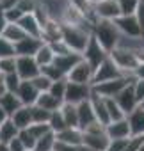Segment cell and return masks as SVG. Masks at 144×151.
<instances>
[{
	"mask_svg": "<svg viewBox=\"0 0 144 151\" xmlns=\"http://www.w3.org/2000/svg\"><path fill=\"white\" fill-rule=\"evenodd\" d=\"M91 34L94 36V39L100 43V46L107 53H110L114 48H117L119 39H121V34H119L117 27L114 25V22H107V20H98L93 25Z\"/></svg>",
	"mask_w": 144,
	"mask_h": 151,
	"instance_id": "1",
	"label": "cell"
},
{
	"mask_svg": "<svg viewBox=\"0 0 144 151\" xmlns=\"http://www.w3.org/2000/svg\"><path fill=\"white\" fill-rule=\"evenodd\" d=\"M89 37H91V30H87V29L62 25V41L69 46L71 52L82 55V52L86 50V46L89 43Z\"/></svg>",
	"mask_w": 144,
	"mask_h": 151,
	"instance_id": "2",
	"label": "cell"
},
{
	"mask_svg": "<svg viewBox=\"0 0 144 151\" xmlns=\"http://www.w3.org/2000/svg\"><path fill=\"white\" fill-rule=\"evenodd\" d=\"M109 57L112 59V62L117 66V69L123 73V75H126V77H133V69L140 64V60L137 59V55L133 53V52H130V50H126V48H114L110 53H109Z\"/></svg>",
	"mask_w": 144,
	"mask_h": 151,
	"instance_id": "3",
	"label": "cell"
},
{
	"mask_svg": "<svg viewBox=\"0 0 144 151\" xmlns=\"http://www.w3.org/2000/svg\"><path fill=\"white\" fill-rule=\"evenodd\" d=\"M133 80H135L133 77H121V78H116V80H109V82L93 86V93H96V94L102 96V98H116V96H117L128 84H132Z\"/></svg>",
	"mask_w": 144,
	"mask_h": 151,
	"instance_id": "4",
	"label": "cell"
},
{
	"mask_svg": "<svg viewBox=\"0 0 144 151\" xmlns=\"http://www.w3.org/2000/svg\"><path fill=\"white\" fill-rule=\"evenodd\" d=\"M121 77H126V75H123V73L117 69V66L112 62V59L107 57V59L96 68V71H94V75H93V84H91V87H93V86H98V84H103V82H109V80L121 78Z\"/></svg>",
	"mask_w": 144,
	"mask_h": 151,
	"instance_id": "5",
	"label": "cell"
},
{
	"mask_svg": "<svg viewBox=\"0 0 144 151\" xmlns=\"http://www.w3.org/2000/svg\"><path fill=\"white\" fill-rule=\"evenodd\" d=\"M109 57V53L100 46V43L94 39V36L91 34V37H89V43H87V46H86V50L82 52V59L93 68V71H96V68L105 60Z\"/></svg>",
	"mask_w": 144,
	"mask_h": 151,
	"instance_id": "6",
	"label": "cell"
},
{
	"mask_svg": "<svg viewBox=\"0 0 144 151\" xmlns=\"http://www.w3.org/2000/svg\"><path fill=\"white\" fill-rule=\"evenodd\" d=\"M93 87L91 86H82V84H73L68 82L66 86V94H64V103H71V105H78L82 101H87L91 98Z\"/></svg>",
	"mask_w": 144,
	"mask_h": 151,
	"instance_id": "7",
	"label": "cell"
},
{
	"mask_svg": "<svg viewBox=\"0 0 144 151\" xmlns=\"http://www.w3.org/2000/svg\"><path fill=\"white\" fill-rule=\"evenodd\" d=\"M41 73L34 57H16V75L20 80H34Z\"/></svg>",
	"mask_w": 144,
	"mask_h": 151,
	"instance_id": "8",
	"label": "cell"
},
{
	"mask_svg": "<svg viewBox=\"0 0 144 151\" xmlns=\"http://www.w3.org/2000/svg\"><path fill=\"white\" fill-rule=\"evenodd\" d=\"M93 75H94V71H93V68L82 59L73 69H71L69 73H68V82H73V84H82V86H91L93 84Z\"/></svg>",
	"mask_w": 144,
	"mask_h": 151,
	"instance_id": "9",
	"label": "cell"
},
{
	"mask_svg": "<svg viewBox=\"0 0 144 151\" xmlns=\"http://www.w3.org/2000/svg\"><path fill=\"white\" fill-rule=\"evenodd\" d=\"M94 14L98 20H107V22H114L116 18L121 16L117 0H102L98 4H93Z\"/></svg>",
	"mask_w": 144,
	"mask_h": 151,
	"instance_id": "10",
	"label": "cell"
},
{
	"mask_svg": "<svg viewBox=\"0 0 144 151\" xmlns=\"http://www.w3.org/2000/svg\"><path fill=\"white\" fill-rule=\"evenodd\" d=\"M114 25L117 27L119 34L123 37H142L140 34V27H139V22L135 18V14L132 16H119L114 20Z\"/></svg>",
	"mask_w": 144,
	"mask_h": 151,
	"instance_id": "11",
	"label": "cell"
},
{
	"mask_svg": "<svg viewBox=\"0 0 144 151\" xmlns=\"http://www.w3.org/2000/svg\"><path fill=\"white\" fill-rule=\"evenodd\" d=\"M116 103H117V107L123 110V114L125 116H128L130 112H133L137 107H139V103H137V100H135V94H133V87H132V84H128L116 98H112Z\"/></svg>",
	"mask_w": 144,
	"mask_h": 151,
	"instance_id": "12",
	"label": "cell"
},
{
	"mask_svg": "<svg viewBox=\"0 0 144 151\" xmlns=\"http://www.w3.org/2000/svg\"><path fill=\"white\" fill-rule=\"evenodd\" d=\"M41 45H43V41L39 37L27 36L14 45V53H16V57H34L37 53V50L41 48Z\"/></svg>",
	"mask_w": 144,
	"mask_h": 151,
	"instance_id": "13",
	"label": "cell"
},
{
	"mask_svg": "<svg viewBox=\"0 0 144 151\" xmlns=\"http://www.w3.org/2000/svg\"><path fill=\"white\" fill-rule=\"evenodd\" d=\"M14 94L18 96V100L22 101L23 107H32V105H36V100H37V96H39L37 89L32 86L30 80H22V84H20V87L16 89Z\"/></svg>",
	"mask_w": 144,
	"mask_h": 151,
	"instance_id": "14",
	"label": "cell"
},
{
	"mask_svg": "<svg viewBox=\"0 0 144 151\" xmlns=\"http://www.w3.org/2000/svg\"><path fill=\"white\" fill-rule=\"evenodd\" d=\"M80 60H82V55L80 53L71 52V53H66V55H57L53 59V66L57 69H60V73L64 75V77H68V73L73 69Z\"/></svg>",
	"mask_w": 144,
	"mask_h": 151,
	"instance_id": "15",
	"label": "cell"
},
{
	"mask_svg": "<svg viewBox=\"0 0 144 151\" xmlns=\"http://www.w3.org/2000/svg\"><path fill=\"white\" fill-rule=\"evenodd\" d=\"M60 39H62V25L55 20H48L41 29V41L46 45H52Z\"/></svg>",
	"mask_w": 144,
	"mask_h": 151,
	"instance_id": "16",
	"label": "cell"
},
{
	"mask_svg": "<svg viewBox=\"0 0 144 151\" xmlns=\"http://www.w3.org/2000/svg\"><path fill=\"white\" fill-rule=\"evenodd\" d=\"M128 126H130V135L132 137H144V109L137 107L133 112L126 116Z\"/></svg>",
	"mask_w": 144,
	"mask_h": 151,
	"instance_id": "17",
	"label": "cell"
},
{
	"mask_svg": "<svg viewBox=\"0 0 144 151\" xmlns=\"http://www.w3.org/2000/svg\"><path fill=\"white\" fill-rule=\"evenodd\" d=\"M105 135L114 140V139H130V126H128V121L126 117L121 119V121H114V123H109L105 126Z\"/></svg>",
	"mask_w": 144,
	"mask_h": 151,
	"instance_id": "18",
	"label": "cell"
},
{
	"mask_svg": "<svg viewBox=\"0 0 144 151\" xmlns=\"http://www.w3.org/2000/svg\"><path fill=\"white\" fill-rule=\"evenodd\" d=\"M77 112H78V128H80L82 132H84L91 123L96 121V116H94V110H93L89 100L78 103V105H77Z\"/></svg>",
	"mask_w": 144,
	"mask_h": 151,
	"instance_id": "19",
	"label": "cell"
},
{
	"mask_svg": "<svg viewBox=\"0 0 144 151\" xmlns=\"http://www.w3.org/2000/svg\"><path fill=\"white\" fill-rule=\"evenodd\" d=\"M55 139L64 144H73V146H82L84 140V132L80 128H64L62 132L55 133Z\"/></svg>",
	"mask_w": 144,
	"mask_h": 151,
	"instance_id": "20",
	"label": "cell"
},
{
	"mask_svg": "<svg viewBox=\"0 0 144 151\" xmlns=\"http://www.w3.org/2000/svg\"><path fill=\"white\" fill-rule=\"evenodd\" d=\"M18 25L22 27V30H23L27 36H30V37H39V39H41V25H39L37 18H36L32 13H30V14H23L22 20L18 22Z\"/></svg>",
	"mask_w": 144,
	"mask_h": 151,
	"instance_id": "21",
	"label": "cell"
},
{
	"mask_svg": "<svg viewBox=\"0 0 144 151\" xmlns=\"http://www.w3.org/2000/svg\"><path fill=\"white\" fill-rule=\"evenodd\" d=\"M89 103H91V107H93V110H94L96 121L107 126V124H109V114H107V107H105V98L98 96L96 93H91Z\"/></svg>",
	"mask_w": 144,
	"mask_h": 151,
	"instance_id": "22",
	"label": "cell"
},
{
	"mask_svg": "<svg viewBox=\"0 0 144 151\" xmlns=\"http://www.w3.org/2000/svg\"><path fill=\"white\" fill-rule=\"evenodd\" d=\"M109 142H110V139H109L105 133H102V135H89V133H84V140H82V144H84L86 147H89L91 151H105L107 146H109Z\"/></svg>",
	"mask_w": 144,
	"mask_h": 151,
	"instance_id": "23",
	"label": "cell"
},
{
	"mask_svg": "<svg viewBox=\"0 0 144 151\" xmlns=\"http://www.w3.org/2000/svg\"><path fill=\"white\" fill-rule=\"evenodd\" d=\"M13 124L18 128V130H27L30 124H32V114H30V107H22L18 109L11 117Z\"/></svg>",
	"mask_w": 144,
	"mask_h": 151,
	"instance_id": "24",
	"label": "cell"
},
{
	"mask_svg": "<svg viewBox=\"0 0 144 151\" xmlns=\"http://www.w3.org/2000/svg\"><path fill=\"white\" fill-rule=\"evenodd\" d=\"M59 110H60V114H62V119H64V123H66V128H78V112H77V105L62 103Z\"/></svg>",
	"mask_w": 144,
	"mask_h": 151,
	"instance_id": "25",
	"label": "cell"
},
{
	"mask_svg": "<svg viewBox=\"0 0 144 151\" xmlns=\"http://www.w3.org/2000/svg\"><path fill=\"white\" fill-rule=\"evenodd\" d=\"M0 107L4 109V112L7 114V117H11L18 109H22L23 105H22V101L18 100V96L14 94V93H6V94H2L0 96Z\"/></svg>",
	"mask_w": 144,
	"mask_h": 151,
	"instance_id": "26",
	"label": "cell"
},
{
	"mask_svg": "<svg viewBox=\"0 0 144 151\" xmlns=\"http://www.w3.org/2000/svg\"><path fill=\"white\" fill-rule=\"evenodd\" d=\"M20 130L13 124L11 119H6L4 123H0V144H9L18 137Z\"/></svg>",
	"mask_w": 144,
	"mask_h": 151,
	"instance_id": "27",
	"label": "cell"
},
{
	"mask_svg": "<svg viewBox=\"0 0 144 151\" xmlns=\"http://www.w3.org/2000/svg\"><path fill=\"white\" fill-rule=\"evenodd\" d=\"M60 105H62V103L57 101L50 93H41V94L37 96V100H36V107H39V109H43V110H48V112L59 110Z\"/></svg>",
	"mask_w": 144,
	"mask_h": 151,
	"instance_id": "28",
	"label": "cell"
},
{
	"mask_svg": "<svg viewBox=\"0 0 144 151\" xmlns=\"http://www.w3.org/2000/svg\"><path fill=\"white\" fill-rule=\"evenodd\" d=\"M2 37L7 39L9 43L16 45L18 41H22L23 37H27V34L22 30V27H20L18 23H7V27H6L4 32H2Z\"/></svg>",
	"mask_w": 144,
	"mask_h": 151,
	"instance_id": "29",
	"label": "cell"
},
{
	"mask_svg": "<svg viewBox=\"0 0 144 151\" xmlns=\"http://www.w3.org/2000/svg\"><path fill=\"white\" fill-rule=\"evenodd\" d=\"M34 59H36V62H37V66H39V68H43V66H50V64H53V59H55V53L52 52V48H50V45H46V43H43V45H41V48L37 50V53L34 55Z\"/></svg>",
	"mask_w": 144,
	"mask_h": 151,
	"instance_id": "30",
	"label": "cell"
},
{
	"mask_svg": "<svg viewBox=\"0 0 144 151\" xmlns=\"http://www.w3.org/2000/svg\"><path fill=\"white\" fill-rule=\"evenodd\" d=\"M55 133L53 132H48L45 133L41 139L36 140V146H34V151H53V146H55Z\"/></svg>",
	"mask_w": 144,
	"mask_h": 151,
	"instance_id": "31",
	"label": "cell"
},
{
	"mask_svg": "<svg viewBox=\"0 0 144 151\" xmlns=\"http://www.w3.org/2000/svg\"><path fill=\"white\" fill-rule=\"evenodd\" d=\"M105 107H107V114H109V123L121 121V119L126 117V116L123 114V110L117 107V103H116L112 98H105Z\"/></svg>",
	"mask_w": 144,
	"mask_h": 151,
	"instance_id": "32",
	"label": "cell"
},
{
	"mask_svg": "<svg viewBox=\"0 0 144 151\" xmlns=\"http://www.w3.org/2000/svg\"><path fill=\"white\" fill-rule=\"evenodd\" d=\"M66 86H68V78H62V80H57V82H52V86H50V94L57 100V101H60V103H64V94H66Z\"/></svg>",
	"mask_w": 144,
	"mask_h": 151,
	"instance_id": "33",
	"label": "cell"
},
{
	"mask_svg": "<svg viewBox=\"0 0 144 151\" xmlns=\"http://www.w3.org/2000/svg\"><path fill=\"white\" fill-rule=\"evenodd\" d=\"M139 4H140L139 0H117V6H119L121 16H132V14H135Z\"/></svg>",
	"mask_w": 144,
	"mask_h": 151,
	"instance_id": "34",
	"label": "cell"
},
{
	"mask_svg": "<svg viewBox=\"0 0 144 151\" xmlns=\"http://www.w3.org/2000/svg\"><path fill=\"white\" fill-rule=\"evenodd\" d=\"M48 126H50V130H52L53 133H59V132H62V130L66 128V123H64V119H62V114H60V110H55V112H52V116H50V121H48Z\"/></svg>",
	"mask_w": 144,
	"mask_h": 151,
	"instance_id": "35",
	"label": "cell"
},
{
	"mask_svg": "<svg viewBox=\"0 0 144 151\" xmlns=\"http://www.w3.org/2000/svg\"><path fill=\"white\" fill-rule=\"evenodd\" d=\"M41 75H43V77H46L50 82H57V80L66 78L64 75L60 73V69H57L53 64H50V66H43V68H41Z\"/></svg>",
	"mask_w": 144,
	"mask_h": 151,
	"instance_id": "36",
	"label": "cell"
},
{
	"mask_svg": "<svg viewBox=\"0 0 144 151\" xmlns=\"http://www.w3.org/2000/svg\"><path fill=\"white\" fill-rule=\"evenodd\" d=\"M27 132L37 140V139H41L45 133H48V132H52L50 130V126H48V123H32L29 128H27Z\"/></svg>",
	"mask_w": 144,
	"mask_h": 151,
	"instance_id": "37",
	"label": "cell"
},
{
	"mask_svg": "<svg viewBox=\"0 0 144 151\" xmlns=\"http://www.w3.org/2000/svg\"><path fill=\"white\" fill-rule=\"evenodd\" d=\"M30 114H32V123H48L50 116H52V112L43 110V109H39L36 105L30 107Z\"/></svg>",
	"mask_w": 144,
	"mask_h": 151,
	"instance_id": "38",
	"label": "cell"
},
{
	"mask_svg": "<svg viewBox=\"0 0 144 151\" xmlns=\"http://www.w3.org/2000/svg\"><path fill=\"white\" fill-rule=\"evenodd\" d=\"M4 82H6V89L7 93H16V89L20 87L22 80L16 73H9V75H4Z\"/></svg>",
	"mask_w": 144,
	"mask_h": 151,
	"instance_id": "39",
	"label": "cell"
},
{
	"mask_svg": "<svg viewBox=\"0 0 144 151\" xmlns=\"http://www.w3.org/2000/svg\"><path fill=\"white\" fill-rule=\"evenodd\" d=\"M0 73H2V75L16 73V57H6V59H0Z\"/></svg>",
	"mask_w": 144,
	"mask_h": 151,
	"instance_id": "40",
	"label": "cell"
},
{
	"mask_svg": "<svg viewBox=\"0 0 144 151\" xmlns=\"http://www.w3.org/2000/svg\"><path fill=\"white\" fill-rule=\"evenodd\" d=\"M30 82H32V86L37 89V93H39V94H41V93H48V91H50V86H52V82H50L46 77H43L41 73L37 75L34 80H30Z\"/></svg>",
	"mask_w": 144,
	"mask_h": 151,
	"instance_id": "41",
	"label": "cell"
},
{
	"mask_svg": "<svg viewBox=\"0 0 144 151\" xmlns=\"http://www.w3.org/2000/svg\"><path fill=\"white\" fill-rule=\"evenodd\" d=\"M6 57H16L14 45L9 43L7 39H4L2 36H0V59H6Z\"/></svg>",
	"mask_w": 144,
	"mask_h": 151,
	"instance_id": "42",
	"label": "cell"
},
{
	"mask_svg": "<svg viewBox=\"0 0 144 151\" xmlns=\"http://www.w3.org/2000/svg\"><path fill=\"white\" fill-rule=\"evenodd\" d=\"M18 139H20V142L25 146V149L27 151H34V146H36V139L27 132V130H20V133H18Z\"/></svg>",
	"mask_w": 144,
	"mask_h": 151,
	"instance_id": "43",
	"label": "cell"
},
{
	"mask_svg": "<svg viewBox=\"0 0 144 151\" xmlns=\"http://www.w3.org/2000/svg\"><path fill=\"white\" fill-rule=\"evenodd\" d=\"M36 6H37V0H18L16 7L23 13V14H30L36 11Z\"/></svg>",
	"mask_w": 144,
	"mask_h": 151,
	"instance_id": "44",
	"label": "cell"
},
{
	"mask_svg": "<svg viewBox=\"0 0 144 151\" xmlns=\"http://www.w3.org/2000/svg\"><path fill=\"white\" fill-rule=\"evenodd\" d=\"M132 87H133V94H135V100H137V103L140 105L142 101H144V80H133L132 82Z\"/></svg>",
	"mask_w": 144,
	"mask_h": 151,
	"instance_id": "45",
	"label": "cell"
},
{
	"mask_svg": "<svg viewBox=\"0 0 144 151\" xmlns=\"http://www.w3.org/2000/svg\"><path fill=\"white\" fill-rule=\"evenodd\" d=\"M4 16H6V20H7V23H18V22L22 20L23 13H22L18 7H11V9L4 11Z\"/></svg>",
	"mask_w": 144,
	"mask_h": 151,
	"instance_id": "46",
	"label": "cell"
},
{
	"mask_svg": "<svg viewBox=\"0 0 144 151\" xmlns=\"http://www.w3.org/2000/svg\"><path fill=\"white\" fill-rule=\"evenodd\" d=\"M50 48H52V52L55 53V57L57 55H66V53H71V50H69V46L60 39V41H55V43H52L50 45Z\"/></svg>",
	"mask_w": 144,
	"mask_h": 151,
	"instance_id": "47",
	"label": "cell"
},
{
	"mask_svg": "<svg viewBox=\"0 0 144 151\" xmlns=\"http://www.w3.org/2000/svg\"><path fill=\"white\" fill-rule=\"evenodd\" d=\"M84 133H89V135H102V133H105V124L94 121V123H91V124L84 130Z\"/></svg>",
	"mask_w": 144,
	"mask_h": 151,
	"instance_id": "48",
	"label": "cell"
},
{
	"mask_svg": "<svg viewBox=\"0 0 144 151\" xmlns=\"http://www.w3.org/2000/svg\"><path fill=\"white\" fill-rule=\"evenodd\" d=\"M126 142H128V139H114V140L109 142V146H107L105 151H123L125 146H126Z\"/></svg>",
	"mask_w": 144,
	"mask_h": 151,
	"instance_id": "49",
	"label": "cell"
},
{
	"mask_svg": "<svg viewBox=\"0 0 144 151\" xmlns=\"http://www.w3.org/2000/svg\"><path fill=\"white\" fill-rule=\"evenodd\" d=\"M53 151H84V147L82 146H73V144H64V142L55 140Z\"/></svg>",
	"mask_w": 144,
	"mask_h": 151,
	"instance_id": "50",
	"label": "cell"
},
{
	"mask_svg": "<svg viewBox=\"0 0 144 151\" xmlns=\"http://www.w3.org/2000/svg\"><path fill=\"white\" fill-rule=\"evenodd\" d=\"M7 146H9V151H27V149H25V146L20 142V139H18V137H16L14 140H11Z\"/></svg>",
	"mask_w": 144,
	"mask_h": 151,
	"instance_id": "51",
	"label": "cell"
},
{
	"mask_svg": "<svg viewBox=\"0 0 144 151\" xmlns=\"http://www.w3.org/2000/svg\"><path fill=\"white\" fill-rule=\"evenodd\" d=\"M18 0H0V11H7L11 7H16Z\"/></svg>",
	"mask_w": 144,
	"mask_h": 151,
	"instance_id": "52",
	"label": "cell"
},
{
	"mask_svg": "<svg viewBox=\"0 0 144 151\" xmlns=\"http://www.w3.org/2000/svg\"><path fill=\"white\" fill-rule=\"evenodd\" d=\"M133 78H137V80H144V62H140V64L133 69Z\"/></svg>",
	"mask_w": 144,
	"mask_h": 151,
	"instance_id": "53",
	"label": "cell"
},
{
	"mask_svg": "<svg viewBox=\"0 0 144 151\" xmlns=\"http://www.w3.org/2000/svg\"><path fill=\"white\" fill-rule=\"evenodd\" d=\"M6 27H7V20L4 16V11H0V36H2V32H4Z\"/></svg>",
	"mask_w": 144,
	"mask_h": 151,
	"instance_id": "54",
	"label": "cell"
},
{
	"mask_svg": "<svg viewBox=\"0 0 144 151\" xmlns=\"http://www.w3.org/2000/svg\"><path fill=\"white\" fill-rule=\"evenodd\" d=\"M6 93H7V89H6V82H4V75L0 73V96L6 94Z\"/></svg>",
	"mask_w": 144,
	"mask_h": 151,
	"instance_id": "55",
	"label": "cell"
},
{
	"mask_svg": "<svg viewBox=\"0 0 144 151\" xmlns=\"http://www.w3.org/2000/svg\"><path fill=\"white\" fill-rule=\"evenodd\" d=\"M6 119H9V117H7V114L4 112V109H2V107H0V123H4Z\"/></svg>",
	"mask_w": 144,
	"mask_h": 151,
	"instance_id": "56",
	"label": "cell"
},
{
	"mask_svg": "<svg viewBox=\"0 0 144 151\" xmlns=\"http://www.w3.org/2000/svg\"><path fill=\"white\" fill-rule=\"evenodd\" d=\"M0 151H9V146L7 144H0Z\"/></svg>",
	"mask_w": 144,
	"mask_h": 151,
	"instance_id": "57",
	"label": "cell"
},
{
	"mask_svg": "<svg viewBox=\"0 0 144 151\" xmlns=\"http://www.w3.org/2000/svg\"><path fill=\"white\" fill-rule=\"evenodd\" d=\"M89 4H98V2H102V0H87Z\"/></svg>",
	"mask_w": 144,
	"mask_h": 151,
	"instance_id": "58",
	"label": "cell"
},
{
	"mask_svg": "<svg viewBox=\"0 0 144 151\" xmlns=\"http://www.w3.org/2000/svg\"><path fill=\"white\" fill-rule=\"evenodd\" d=\"M139 151H144V142L140 144V147H139Z\"/></svg>",
	"mask_w": 144,
	"mask_h": 151,
	"instance_id": "59",
	"label": "cell"
},
{
	"mask_svg": "<svg viewBox=\"0 0 144 151\" xmlns=\"http://www.w3.org/2000/svg\"><path fill=\"white\" fill-rule=\"evenodd\" d=\"M139 107H142V109H144V101H142V103H140V105H139Z\"/></svg>",
	"mask_w": 144,
	"mask_h": 151,
	"instance_id": "60",
	"label": "cell"
},
{
	"mask_svg": "<svg viewBox=\"0 0 144 151\" xmlns=\"http://www.w3.org/2000/svg\"><path fill=\"white\" fill-rule=\"evenodd\" d=\"M139 2H140V4H142V6H144V0H139Z\"/></svg>",
	"mask_w": 144,
	"mask_h": 151,
	"instance_id": "61",
	"label": "cell"
}]
</instances>
